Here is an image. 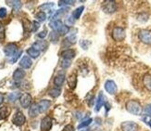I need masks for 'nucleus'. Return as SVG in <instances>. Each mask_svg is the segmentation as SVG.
Masks as SVG:
<instances>
[{
	"label": "nucleus",
	"mask_w": 151,
	"mask_h": 131,
	"mask_svg": "<svg viewBox=\"0 0 151 131\" xmlns=\"http://www.w3.org/2000/svg\"><path fill=\"white\" fill-rule=\"evenodd\" d=\"M24 77H25V72L19 68L16 69L14 73H13V79H14V81H16V82L22 81Z\"/></svg>",
	"instance_id": "15"
},
{
	"label": "nucleus",
	"mask_w": 151,
	"mask_h": 131,
	"mask_svg": "<svg viewBox=\"0 0 151 131\" xmlns=\"http://www.w3.org/2000/svg\"><path fill=\"white\" fill-rule=\"evenodd\" d=\"M91 43L89 41H86V40H82L81 41V47L83 48V49H87L88 48V46L90 45Z\"/></svg>",
	"instance_id": "40"
},
{
	"label": "nucleus",
	"mask_w": 151,
	"mask_h": 131,
	"mask_svg": "<svg viewBox=\"0 0 151 131\" xmlns=\"http://www.w3.org/2000/svg\"><path fill=\"white\" fill-rule=\"evenodd\" d=\"M74 21H75V19L73 17V16H70L68 19H67V22L69 24H73L74 23Z\"/></svg>",
	"instance_id": "45"
},
{
	"label": "nucleus",
	"mask_w": 151,
	"mask_h": 131,
	"mask_svg": "<svg viewBox=\"0 0 151 131\" xmlns=\"http://www.w3.org/2000/svg\"><path fill=\"white\" fill-rule=\"evenodd\" d=\"M62 131H75V129H74V127L71 125H67V126L64 127Z\"/></svg>",
	"instance_id": "43"
},
{
	"label": "nucleus",
	"mask_w": 151,
	"mask_h": 131,
	"mask_svg": "<svg viewBox=\"0 0 151 131\" xmlns=\"http://www.w3.org/2000/svg\"><path fill=\"white\" fill-rule=\"evenodd\" d=\"M25 121H26V118L22 112H17L12 118V123L14 124V125H16L17 127H21L24 125Z\"/></svg>",
	"instance_id": "7"
},
{
	"label": "nucleus",
	"mask_w": 151,
	"mask_h": 131,
	"mask_svg": "<svg viewBox=\"0 0 151 131\" xmlns=\"http://www.w3.org/2000/svg\"><path fill=\"white\" fill-rule=\"evenodd\" d=\"M75 1L73 0H64V1H60L58 2V6L62 7V6H66V5H73Z\"/></svg>",
	"instance_id": "36"
},
{
	"label": "nucleus",
	"mask_w": 151,
	"mask_h": 131,
	"mask_svg": "<svg viewBox=\"0 0 151 131\" xmlns=\"http://www.w3.org/2000/svg\"><path fill=\"white\" fill-rule=\"evenodd\" d=\"M32 48H35V49L39 50V51H44L47 48V42L45 40H38L36 42L34 43L32 45Z\"/></svg>",
	"instance_id": "13"
},
{
	"label": "nucleus",
	"mask_w": 151,
	"mask_h": 131,
	"mask_svg": "<svg viewBox=\"0 0 151 131\" xmlns=\"http://www.w3.org/2000/svg\"><path fill=\"white\" fill-rule=\"evenodd\" d=\"M35 19L39 22H45V20H47V14L44 12V11H39L38 13H36L35 15Z\"/></svg>",
	"instance_id": "27"
},
{
	"label": "nucleus",
	"mask_w": 151,
	"mask_h": 131,
	"mask_svg": "<svg viewBox=\"0 0 151 131\" xmlns=\"http://www.w3.org/2000/svg\"><path fill=\"white\" fill-rule=\"evenodd\" d=\"M60 93H61V90H60V88H52V89L49 90V92H48V94L52 98H57V97H58V96L60 95Z\"/></svg>",
	"instance_id": "25"
},
{
	"label": "nucleus",
	"mask_w": 151,
	"mask_h": 131,
	"mask_svg": "<svg viewBox=\"0 0 151 131\" xmlns=\"http://www.w3.org/2000/svg\"><path fill=\"white\" fill-rule=\"evenodd\" d=\"M81 131H92V130H90V129H84V130H81Z\"/></svg>",
	"instance_id": "47"
},
{
	"label": "nucleus",
	"mask_w": 151,
	"mask_h": 131,
	"mask_svg": "<svg viewBox=\"0 0 151 131\" xmlns=\"http://www.w3.org/2000/svg\"><path fill=\"white\" fill-rule=\"evenodd\" d=\"M144 112H145V114H147V115H151V104H148V105H147L145 107V109H144Z\"/></svg>",
	"instance_id": "41"
},
{
	"label": "nucleus",
	"mask_w": 151,
	"mask_h": 131,
	"mask_svg": "<svg viewBox=\"0 0 151 131\" xmlns=\"http://www.w3.org/2000/svg\"><path fill=\"white\" fill-rule=\"evenodd\" d=\"M76 40H77V39H76V35H75V34L69 35L66 39H65V41L68 42L70 45V44H75V43H76Z\"/></svg>",
	"instance_id": "34"
},
{
	"label": "nucleus",
	"mask_w": 151,
	"mask_h": 131,
	"mask_svg": "<svg viewBox=\"0 0 151 131\" xmlns=\"http://www.w3.org/2000/svg\"><path fill=\"white\" fill-rule=\"evenodd\" d=\"M27 54L31 58H32V59H36V58L39 57V55H40V51L32 47V48H30L27 49Z\"/></svg>",
	"instance_id": "22"
},
{
	"label": "nucleus",
	"mask_w": 151,
	"mask_h": 131,
	"mask_svg": "<svg viewBox=\"0 0 151 131\" xmlns=\"http://www.w3.org/2000/svg\"><path fill=\"white\" fill-rule=\"evenodd\" d=\"M47 31H42V32H40V33H39V34L37 35V36L39 37V38H45V36H47Z\"/></svg>",
	"instance_id": "44"
},
{
	"label": "nucleus",
	"mask_w": 151,
	"mask_h": 131,
	"mask_svg": "<svg viewBox=\"0 0 151 131\" xmlns=\"http://www.w3.org/2000/svg\"><path fill=\"white\" fill-rule=\"evenodd\" d=\"M9 114V111H8V108L6 106H3V107H0V120H3L5 119L6 116Z\"/></svg>",
	"instance_id": "28"
},
{
	"label": "nucleus",
	"mask_w": 151,
	"mask_h": 131,
	"mask_svg": "<svg viewBox=\"0 0 151 131\" xmlns=\"http://www.w3.org/2000/svg\"><path fill=\"white\" fill-rule=\"evenodd\" d=\"M69 10H70L69 8H62L60 9L57 10L56 13L53 15V17H52V21H60V19L66 14Z\"/></svg>",
	"instance_id": "14"
},
{
	"label": "nucleus",
	"mask_w": 151,
	"mask_h": 131,
	"mask_svg": "<svg viewBox=\"0 0 151 131\" xmlns=\"http://www.w3.org/2000/svg\"><path fill=\"white\" fill-rule=\"evenodd\" d=\"M19 102L22 108L26 109L31 105L32 102V96L29 93H24L19 97Z\"/></svg>",
	"instance_id": "8"
},
{
	"label": "nucleus",
	"mask_w": 151,
	"mask_h": 131,
	"mask_svg": "<svg viewBox=\"0 0 151 131\" xmlns=\"http://www.w3.org/2000/svg\"><path fill=\"white\" fill-rule=\"evenodd\" d=\"M142 120H143L144 123L147 124V125L148 127H150V128H151V115L145 114V115H144V116L142 117Z\"/></svg>",
	"instance_id": "35"
},
{
	"label": "nucleus",
	"mask_w": 151,
	"mask_h": 131,
	"mask_svg": "<svg viewBox=\"0 0 151 131\" xmlns=\"http://www.w3.org/2000/svg\"><path fill=\"white\" fill-rule=\"evenodd\" d=\"M61 56L63 59L70 60V59H73L75 57V51L73 49H66L61 52Z\"/></svg>",
	"instance_id": "19"
},
{
	"label": "nucleus",
	"mask_w": 151,
	"mask_h": 131,
	"mask_svg": "<svg viewBox=\"0 0 151 131\" xmlns=\"http://www.w3.org/2000/svg\"><path fill=\"white\" fill-rule=\"evenodd\" d=\"M58 36H60L58 33H57L55 31H52L50 34H49V40L52 43H57L58 40Z\"/></svg>",
	"instance_id": "26"
},
{
	"label": "nucleus",
	"mask_w": 151,
	"mask_h": 131,
	"mask_svg": "<svg viewBox=\"0 0 151 131\" xmlns=\"http://www.w3.org/2000/svg\"><path fill=\"white\" fill-rule=\"evenodd\" d=\"M54 7V4L53 3H45L43 4L42 6L39 7V9H42V10H51V9Z\"/></svg>",
	"instance_id": "33"
},
{
	"label": "nucleus",
	"mask_w": 151,
	"mask_h": 131,
	"mask_svg": "<svg viewBox=\"0 0 151 131\" xmlns=\"http://www.w3.org/2000/svg\"><path fill=\"white\" fill-rule=\"evenodd\" d=\"M6 16V9L5 8L0 9V19H3Z\"/></svg>",
	"instance_id": "42"
},
{
	"label": "nucleus",
	"mask_w": 151,
	"mask_h": 131,
	"mask_svg": "<svg viewBox=\"0 0 151 131\" xmlns=\"http://www.w3.org/2000/svg\"><path fill=\"white\" fill-rule=\"evenodd\" d=\"M37 105H38V108H39V112L45 113V111H47V109L50 107L51 101H47V100H42V101H40L37 103Z\"/></svg>",
	"instance_id": "11"
},
{
	"label": "nucleus",
	"mask_w": 151,
	"mask_h": 131,
	"mask_svg": "<svg viewBox=\"0 0 151 131\" xmlns=\"http://www.w3.org/2000/svg\"><path fill=\"white\" fill-rule=\"evenodd\" d=\"M92 121H93V119H92V118H88V119H86V120H84V121L81 122V123H80V125H78V129H82V128H84V127H86L90 126V125H91V123H92Z\"/></svg>",
	"instance_id": "29"
},
{
	"label": "nucleus",
	"mask_w": 151,
	"mask_h": 131,
	"mask_svg": "<svg viewBox=\"0 0 151 131\" xmlns=\"http://www.w3.org/2000/svg\"><path fill=\"white\" fill-rule=\"evenodd\" d=\"M102 9L104 12L109 13V14H111V13H114L117 9V6L115 1H111V0H107V1H104L102 4Z\"/></svg>",
	"instance_id": "4"
},
{
	"label": "nucleus",
	"mask_w": 151,
	"mask_h": 131,
	"mask_svg": "<svg viewBox=\"0 0 151 131\" xmlns=\"http://www.w3.org/2000/svg\"><path fill=\"white\" fill-rule=\"evenodd\" d=\"M138 125L133 121H126L122 123L121 128L122 131H137L138 130Z\"/></svg>",
	"instance_id": "5"
},
{
	"label": "nucleus",
	"mask_w": 151,
	"mask_h": 131,
	"mask_svg": "<svg viewBox=\"0 0 151 131\" xmlns=\"http://www.w3.org/2000/svg\"><path fill=\"white\" fill-rule=\"evenodd\" d=\"M65 81V76L64 75H58L55 77V79H54V84H55V86L58 87V88H60L61 87L63 83Z\"/></svg>",
	"instance_id": "21"
},
{
	"label": "nucleus",
	"mask_w": 151,
	"mask_h": 131,
	"mask_svg": "<svg viewBox=\"0 0 151 131\" xmlns=\"http://www.w3.org/2000/svg\"><path fill=\"white\" fill-rule=\"evenodd\" d=\"M111 36L115 41H122L126 36L125 31L122 27H115L111 33Z\"/></svg>",
	"instance_id": "2"
},
{
	"label": "nucleus",
	"mask_w": 151,
	"mask_h": 131,
	"mask_svg": "<svg viewBox=\"0 0 151 131\" xmlns=\"http://www.w3.org/2000/svg\"><path fill=\"white\" fill-rule=\"evenodd\" d=\"M19 66H21L22 68H23V69H29L32 66V60L28 56H23L22 58V60L19 61Z\"/></svg>",
	"instance_id": "12"
},
{
	"label": "nucleus",
	"mask_w": 151,
	"mask_h": 131,
	"mask_svg": "<svg viewBox=\"0 0 151 131\" xmlns=\"http://www.w3.org/2000/svg\"><path fill=\"white\" fill-rule=\"evenodd\" d=\"M70 60H66V59H63V61L61 62V67L64 69H67L70 67Z\"/></svg>",
	"instance_id": "37"
},
{
	"label": "nucleus",
	"mask_w": 151,
	"mask_h": 131,
	"mask_svg": "<svg viewBox=\"0 0 151 131\" xmlns=\"http://www.w3.org/2000/svg\"><path fill=\"white\" fill-rule=\"evenodd\" d=\"M105 89L108 93L113 95L117 92V85L113 80H108L105 83Z\"/></svg>",
	"instance_id": "9"
},
{
	"label": "nucleus",
	"mask_w": 151,
	"mask_h": 131,
	"mask_svg": "<svg viewBox=\"0 0 151 131\" xmlns=\"http://www.w3.org/2000/svg\"><path fill=\"white\" fill-rule=\"evenodd\" d=\"M22 50H18V52L15 54V55H13L11 58H9V63H15L17 61H18V59L21 57V55H22Z\"/></svg>",
	"instance_id": "30"
},
{
	"label": "nucleus",
	"mask_w": 151,
	"mask_h": 131,
	"mask_svg": "<svg viewBox=\"0 0 151 131\" xmlns=\"http://www.w3.org/2000/svg\"><path fill=\"white\" fill-rule=\"evenodd\" d=\"M41 130L42 131H48L52 127V120L49 116H45L41 121Z\"/></svg>",
	"instance_id": "10"
},
{
	"label": "nucleus",
	"mask_w": 151,
	"mask_h": 131,
	"mask_svg": "<svg viewBox=\"0 0 151 131\" xmlns=\"http://www.w3.org/2000/svg\"><path fill=\"white\" fill-rule=\"evenodd\" d=\"M144 85L148 88V89H151V76L149 75H147L144 77Z\"/></svg>",
	"instance_id": "32"
},
{
	"label": "nucleus",
	"mask_w": 151,
	"mask_h": 131,
	"mask_svg": "<svg viewBox=\"0 0 151 131\" xmlns=\"http://www.w3.org/2000/svg\"><path fill=\"white\" fill-rule=\"evenodd\" d=\"M49 26L53 31L58 33V31H60L61 29V27L63 26V23H62L61 21H51L50 23H49Z\"/></svg>",
	"instance_id": "18"
},
{
	"label": "nucleus",
	"mask_w": 151,
	"mask_h": 131,
	"mask_svg": "<svg viewBox=\"0 0 151 131\" xmlns=\"http://www.w3.org/2000/svg\"><path fill=\"white\" fill-rule=\"evenodd\" d=\"M68 83H69V86L71 88H74L76 87V84H77V77H76V75L73 74L70 75V77L68 78Z\"/></svg>",
	"instance_id": "23"
},
{
	"label": "nucleus",
	"mask_w": 151,
	"mask_h": 131,
	"mask_svg": "<svg viewBox=\"0 0 151 131\" xmlns=\"http://www.w3.org/2000/svg\"><path fill=\"white\" fill-rule=\"evenodd\" d=\"M125 108L128 113L132 114L134 115H140L143 111L140 102L135 100H131V101H127Z\"/></svg>",
	"instance_id": "1"
},
{
	"label": "nucleus",
	"mask_w": 151,
	"mask_h": 131,
	"mask_svg": "<svg viewBox=\"0 0 151 131\" xmlns=\"http://www.w3.org/2000/svg\"><path fill=\"white\" fill-rule=\"evenodd\" d=\"M106 103L105 101V96L102 92L99 93L98 98L96 100V112H99V110L101 109L102 106H104V104Z\"/></svg>",
	"instance_id": "16"
},
{
	"label": "nucleus",
	"mask_w": 151,
	"mask_h": 131,
	"mask_svg": "<svg viewBox=\"0 0 151 131\" xmlns=\"http://www.w3.org/2000/svg\"><path fill=\"white\" fill-rule=\"evenodd\" d=\"M39 27H40V23L37 22H32V32H36Z\"/></svg>",
	"instance_id": "39"
},
{
	"label": "nucleus",
	"mask_w": 151,
	"mask_h": 131,
	"mask_svg": "<svg viewBox=\"0 0 151 131\" xmlns=\"http://www.w3.org/2000/svg\"><path fill=\"white\" fill-rule=\"evenodd\" d=\"M83 9H84V7H83V6L79 7V8H77V9L73 12V17L75 20L79 19V18H80V16H81V14L83 13Z\"/></svg>",
	"instance_id": "24"
},
{
	"label": "nucleus",
	"mask_w": 151,
	"mask_h": 131,
	"mask_svg": "<svg viewBox=\"0 0 151 131\" xmlns=\"http://www.w3.org/2000/svg\"><path fill=\"white\" fill-rule=\"evenodd\" d=\"M40 112H39V108L37 103H32L29 108V115L30 117H36Z\"/></svg>",
	"instance_id": "17"
},
{
	"label": "nucleus",
	"mask_w": 151,
	"mask_h": 131,
	"mask_svg": "<svg viewBox=\"0 0 151 131\" xmlns=\"http://www.w3.org/2000/svg\"><path fill=\"white\" fill-rule=\"evenodd\" d=\"M5 38V27L0 24V41H3Z\"/></svg>",
	"instance_id": "38"
},
{
	"label": "nucleus",
	"mask_w": 151,
	"mask_h": 131,
	"mask_svg": "<svg viewBox=\"0 0 151 131\" xmlns=\"http://www.w3.org/2000/svg\"><path fill=\"white\" fill-rule=\"evenodd\" d=\"M19 98V92H12L8 96V100L9 102H14Z\"/></svg>",
	"instance_id": "31"
},
{
	"label": "nucleus",
	"mask_w": 151,
	"mask_h": 131,
	"mask_svg": "<svg viewBox=\"0 0 151 131\" xmlns=\"http://www.w3.org/2000/svg\"><path fill=\"white\" fill-rule=\"evenodd\" d=\"M3 101H4V95L0 92V105H1V104L3 103Z\"/></svg>",
	"instance_id": "46"
},
{
	"label": "nucleus",
	"mask_w": 151,
	"mask_h": 131,
	"mask_svg": "<svg viewBox=\"0 0 151 131\" xmlns=\"http://www.w3.org/2000/svg\"><path fill=\"white\" fill-rule=\"evenodd\" d=\"M9 6L12 7V9L14 11H19V9L22 8V2L21 1H18V0H12V1H6Z\"/></svg>",
	"instance_id": "20"
},
{
	"label": "nucleus",
	"mask_w": 151,
	"mask_h": 131,
	"mask_svg": "<svg viewBox=\"0 0 151 131\" xmlns=\"http://www.w3.org/2000/svg\"><path fill=\"white\" fill-rule=\"evenodd\" d=\"M18 52V48L14 43H9L4 48V53L8 58H11Z\"/></svg>",
	"instance_id": "6"
},
{
	"label": "nucleus",
	"mask_w": 151,
	"mask_h": 131,
	"mask_svg": "<svg viewBox=\"0 0 151 131\" xmlns=\"http://www.w3.org/2000/svg\"><path fill=\"white\" fill-rule=\"evenodd\" d=\"M138 38L146 45H151V31L143 29L138 33Z\"/></svg>",
	"instance_id": "3"
}]
</instances>
